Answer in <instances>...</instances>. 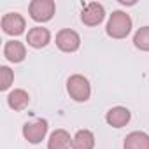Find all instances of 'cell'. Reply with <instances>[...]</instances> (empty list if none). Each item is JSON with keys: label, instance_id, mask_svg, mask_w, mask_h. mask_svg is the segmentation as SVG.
<instances>
[{"label": "cell", "instance_id": "1", "mask_svg": "<svg viewBox=\"0 0 149 149\" xmlns=\"http://www.w3.org/2000/svg\"><path fill=\"white\" fill-rule=\"evenodd\" d=\"M132 32V18L123 11H114L107 21V35L112 39H125Z\"/></svg>", "mask_w": 149, "mask_h": 149}, {"label": "cell", "instance_id": "2", "mask_svg": "<svg viewBox=\"0 0 149 149\" xmlns=\"http://www.w3.org/2000/svg\"><path fill=\"white\" fill-rule=\"evenodd\" d=\"M67 91H68L70 98H74L76 102H86L91 95V86H90V81L84 76L74 74L67 81Z\"/></svg>", "mask_w": 149, "mask_h": 149}, {"label": "cell", "instance_id": "3", "mask_svg": "<svg viewBox=\"0 0 149 149\" xmlns=\"http://www.w3.org/2000/svg\"><path fill=\"white\" fill-rule=\"evenodd\" d=\"M54 9H56V4L53 0H32L28 13H30V18L33 21L46 23L54 16Z\"/></svg>", "mask_w": 149, "mask_h": 149}, {"label": "cell", "instance_id": "4", "mask_svg": "<svg viewBox=\"0 0 149 149\" xmlns=\"http://www.w3.org/2000/svg\"><path fill=\"white\" fill-rule=\"evenodd\" d=\"M105 18V9L102 4L98 2H88L83 6V11H81V21L88 26H97L104 21Z\"/></svg>", "mask_w": 149, "mask_h": 149}, {"label": "cell", "instance_id": "5", "mask_svg": "<svg viewBox=\"0 0 149 149\" xmlns=\"http://www.w3.org/2000/svg\"><path fill=\"white\" fill-rule=\"evenodd\" d=\"M56 46L63 53H74L81 46V37L77 32H74L70 28H63L56 33Z\"/></svg>", "mask_w": 149, "mask_h": 149}, {"label": "cell", "instance_id": "6", "mask_svg": "<svg viewBox=\"0 0 149 149\" xmlns=\"http://www.w3.org/2000/svg\"><path fill=\"white\" fill-rule=\"evenodd\" d=\"M47 133V121L46 119H35L32 123H26L23 126V137L30 144H39L44 140Z\"/></svg>", "mask_w": 149, "mask_h": 149}, {"label": "cell", "instance_id": "7", "mask_svg": "<svg viewBox=\"0 0 149 149\" xmlns=\"http://www.w3.org/2000/svg\"><path fill=\"white\" fill-rule=\"evenodd\" d=\"M25 18L19 14V13H7L4 14L2 18V30L7 33V35H21L25 32Z\"/></svg>", "mask_w": 149, "mask_h": 149}, {"label": "cell", "instance_id": "8", "mask_svg": "<svg viewBox=\"0 0 149 149\" xmlns=\"http://www.w3.org/2000/svg\"><path fill=\"white\" fill-rule=\"evenodd\" d=\"M130 118H132L130 111L126 107H121V105L109 109V112L105 114V121L112 128H123V126H126L128 121H130Z\"/></svg>", "mask_w": 149, "mask_h": 149}, {"label": "cell", "instance_id": "9", "mask_svg": "<svg viewBox=\"0 0 149 149\" xmlns=\"http://www.w3.org/2000/svg\"><path fill=\"white\" fill-rule=\"evenodd\" d=\"M51 40V33L47 28H42V26H33L32 30H28L26 33V42L28 46L35 47V49H40V47H46Z\"/></svg>", "mask_w": 149, "mask_h": 149}, {"label": "cell", "instance_id": "10", "mask_svg": "<svg viewBox=\"0 0 149 149\" xmlns=\"http://www.w3.org/2000/svg\"><path fill=\"white\" fill-rule=\"evenodd\" d=\"M4 56L13 63H19L26 56V47L19 40H7L4 46Z\"/></svg>", "mask_w": 149, "mask_h": 149}, {"label": "cell", "instance_id": "11", "mask_svg": "<svg viewBox=\"0 0 149 149\" xmlns=\"http://www.w3.org/2000/svg\"><path fill=\"white\" fill-rule=\"evenodd\" d=\"M72 147V139L67 130H54L49 135L47 140V149H70Z\"/></svg>", "mask_w": 149, "mask_h": 149}, {"label": "cell", "instance_id": "12", "mask_svg": "<svg viewBox=\"0 0 149 149\" xmlns=\"http://www.w3.org/2000/svg\"><path fill=\"white\" fill-rule=\"evenodd\" d=\"M125 149H149V135L146 132H132L126 135Z\"/></svg>", "mask_w": 149, "mask_h": 149}, {"label": "cell", "instance_id": "13", "mask_svg": "<svg viewBox=\"0 0 149 149\" xmlns=\"http://www.w3.org/2000/svg\"><path fill=\"white\" fill-rule=\"evenodd\" d=\"M95 135L90 130H79L72 139V149H93Z\"/></svg>", "mask_w": 149, "mask_h": 149}, {"label": "cell", "instance_id": "14", "mask_svg": "<svg viewBox=\"0 0 149 149\" xmlns=\"http://www.w3.org/2000/svg\"><path fill=\"white\" fill-rule=\"evenodd\" d=\"M7 104L11 109L14 111H23L28 104H30V95L25 91V90H13L7 97Z\"/></svg>", "mask_w": 149, "mask_h": 149}, {"label": "cell", "instance_id": "15", "mask_svg": "<svg viewBox=\"0 0 149 149\" xmlns=\"http://www.w3.org/2000/svg\"><path fill=\"white\" fill-rule=\"evenodd\" d=\"M133 44L140 51H149V26H142L135 32Z\"/></svg>", "mask_w": 149, "mask_h": 149}, {"label": "cell", "instance_id": "16", "mask_svg": "<svg viewBox=\"0 0 149 149\" xmlns=\"http://www.w3.org/2000/svg\"><path fill=\"white\" fill-rule=\"evenodd\" d=\"M13 81H14V74H13V70L9 68V67H0V90L2 91H6V90H9V86L13 84Z\"/></svg>", "mask_w": 149, "mask_h": 149}]
</instances>
